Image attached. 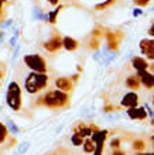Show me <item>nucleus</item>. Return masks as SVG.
Instances as JSON below:
<instances>
[{"mask_svg": "<svg viewBox=\"0 0 154 155\" xmlns=\"http://www.w3.org/2000/svg\"><path fill=\"white\" fill-rule=\"evenodd\" d=\"M40 100V103H43L44 106L50 107V109H62L69 104V96L67 94V92H62L60 89L45 93Z\"/></svg>", "mask_w": 154, "mask_h": 155, "instance_id": "nucleus-1", "label": "nucleus"}, {"mask_svg": "<svg viewBox=\"0 0 154 155\" xmlns=\"http://www.w3.org/2000/svg\"><path fill=\"white\" fill-rule=\"evenodd\" d=\"M48 75L47 74H40V72H31V74L27 76L24 82L26 90L29 93H37L43 90L48 83Z\"/></svg>", "mask_w": 154, "mask_h": 155, "instance_id": "nucleus-2", "label": "nucleus"}, {"mask_svg": "<svg viewBox=\"0 0 154 155\" xmlns=\"http://www.w3.org/2000/svg\"><path fill=\"white\" fill-rule=\"evenodd\" d=\"M6 102L9 107L14 111H19L21 109V89L17 82H10L6 93Z\"/></svg>", "mask_w": 154, "mask_h": 155, "instance_id": "nucleus-3", "label": "nucleus"}, {"mask_svg": "<svg viewBox=\"0 0 154 155\" xmlns=\"http://www.w3.org/2000/svg\"><path fill=\"white\" fill-rule=\"evenodd\" d=\"M24 64L29 66L33 72H40V74H45L47 71V62L44 61V58L38 55V54H30L24 57Z\"/></svg>", "mask_w": 154, "mask_h": 155, "instance_id": "nucleus-4", "label": "nucleus"}, {"mask_svg": "<svg viewBox=\"0 0 154 155\" xmlns=\"http://www.w3.org/2000/svg\"><path fill=\"white\" fill-rule=\"evenodd\" d=\"M120 104L126 109H132V107H137L139 104V96L136 92H129V93H126L125 96L122 97L120 100Z\"/></svg>", "mask_w": 154, "mask_h": 155, "instance_id": "nucleus-5", "label": "nucleus"}, {"mask_svg": "<svg viewBox=\"0 0 154 155\" xmlns=\"http://www.w3.org/2000/svg\"><path fill=\"white\" fill-rule=\"evenodd\" d=\"M140 51L146 55L149 59L154 61V40H142L140 41Z\"/></svg>", "mask_w": 154, "mask_h": 155, "instance_id": "nucleus-6", "label": "nucleus"}, {"mask_svg": "<svg viewBox=\"0 0 154 155\" xmlns=\"http://www.w3.org/2000/svg\"><path fill=\"white\" fill-rule=\"evenodd\" d=\"M126 113H127V116H129L132 120H146L147 116H149V113H147V109H144V107H132V109H127L126 110Z\"/></svg>", "mask_w": 154, "mask_h": 155, "instance_id": "nucleus-7", "label": "nucleus"}, {"mask_svg": "<svg viewBox=\"0 0 154 155\" xmlns=\"http://www.w3.org/2000/svg\"><path fill=\"white\" fill-rule=\"evenodd\" d=\"M61 47H64V40H62L60 35H55V37H53L51 40H48L44 44V48L47 49V51H50V52H55V51H58Z\"/></svg>", "mask_w": 154, "mask_h": 155, "instance_id": "nucleus-8", "label": "nucleus"}, {"mask_svg": "<svg viewBox=\"0 0 154 155\" xmlns=\"http://www.w3.org/2000/svg\"><path fill=\"white\" fill-rule=\"evenodd\" d=\"M140 81H142V85L146 87V89H153L154 87V74L153 72H149V71H143V72H137Z\"/></svg>", "mask_w": 154, "mask_h": 155, "instance_id": "nucleus-9", "label": "nucleus"}, {"mask_svg": "<svg viewBox=\"0 0 154 155\" xmlns=\"http://www.w3.org/2000/svg\"><path fill=\"white\" fill-rule=\"evenodd\" d=\"M132 66H133L137 72H143V71H147L150 68L149 62H147L144 58H140V57H134L133 59H132Z\"/></svg>", "mask_w": 154, "mask_h": 155, "instance_id": "nucleus-10", "label": "nucleus"}, {"mask_svg": "<svg viewBox=\"0 0 154 155\" xmlns=\"http://www.w3.org/2000/svg\"><path fill=\"white\" fill-rule=\"evenodd\" d=\"M55 86H57L60 90L62 92H69V90L72 89V81L69 79V78H57V81H55Z\"/></svg>", "mask_w": 154, "mask_h": 155, "instance_id": "nucleus-11", "label": "nucleus"}, {"mask_svg": "<svg viewBox=\"0 0 154 155\" xmlns=\"http://www.w3.org/2000/svg\"><path fill=\"white\" fill-rule=\"evenodd\" d=\"M140 85H142V81H140L139 75H132V76H129L126 79V86L132 90H139Z\"/></svg>", "mask_w": 154, "mask_h": 155, "instance_id": "nucleus-12", "label": "nucleus"}, {"mask_svg": "<svg viewBox=\"0 0 154 155\" xmlns=\"http://www.w3.org/2000/svg\"><path fill=\"white\" fill-rule=\"evenodd\" d=\"M74 131L79 133V134L84 135V137H91V135L93 134L92 126H86V124H84V123H79V124H78V127Z\"/></svg>", "mask_w": 154, "mask_h": 155, "instance_id": "nucleus-13", "label": "nucleus"}, {"mask_svg": "<svg viewBox=\"0 0 154 155\" xmlns=\"http://www.w3.org/2000/svg\"><path fill=\"white\" fill-rule=\"evenodd\" d=\"M9 140H14V138H10V134H9L7 127H6L3 123L0 121V145L6 144Z\"/></svg>", "mask_w": 154, "mask_h": 155, "instance_id": "nucleus-14", "label": "nucleus"}, {"mask_svg": "<svg viewBox=\"0 0 154 155\" xmlns=\"http://www.w3.org/2000/svg\"><path fill=\"white\" fill-rule=\"evenodd\" d=\"M64 48L68 51H75L78 48V41H75L71 37H65L64 38Z\"/></svg>", "mask_w": 154, "mask_h": 155, "instance_id": "nucleus-15", "label": "nucleus"}, {"mask_svg": "<svg viewBox=\"0 0 154 155\" xmlns=\"http://www.w3.org/2000/svg\"><path fill=\"white\" fill-rule=\"evenodd\" d=\"M146 141H144V140H134L133 141V144H132V148H133L134 151L136 152H143L144 151V150H146Z\"/></svg>", "mask_w": 154, "mask_h": 155, "instance_id": "nucleus-16", "label": "nucleus"}, {"mask_svg": "<svg viewBox=\"0 0 154 155\" xmlns=\"http://www.w3.org/2000/svg\"><path fill=\"white\" fill-rule=\"evenodd\" d=\"M71 143H72L75 147H81V145H84V143H85L84 135H81L79 133H77V131H74L72 137H71Z\"/></svg>", "mask_w": 154, "mask_h": 155, "instance_id": "nucleus-17", "label": "nucleus"}, {"mask_svg": "<svg viewBox=\"0 0 154 155\" xmlns=\"http://www.w3.org/2000/svg\"><path fill=\"white\" fill-rule=\"evenodd\" d=\"M95 148H96V144L93 143V140H85V143H84V151L86 152V154H91L93 151H95Z\"/></svg>", "mask_w": 154, "mask_h": 155, "instance_id": "nucleus-18", "label": "nucleus"}, {"mask_svg": "<svg viewBox=\"0 0 154 155\" xmlns=\"http://www.w3.org/2000/svg\"><path fill=\"white\" fill-rule=\"evenodd\" d=\"M62 8V6H58V8H55V10H54V12H51L50 13V14H47V16H45V18H48V21L50 23H55V17H57V14L58 13H60V10H61Z\"/></svg>", "mask_w": 154, "mask_h": 155, "instance_id": "nucleus-19", "label": "nucleus"}, {"mask_svg": "<svg viewBox=\"0 0 154 155\" xmlns=\"http://www.w3.org/2000/svg\"><path fill=\"white\" fill-rule=\"evenodd\" d=\"M29 148H30V144L29 143H21L20 145H19V148H17V154H19V155L26 154V152L29 151Z\"/></svg>", "mask_w": 154, "mask_h": 155, "instance_id": "nucleus-20", "label": "nucleus"}, {"mask_svg": "<svg viewBox=\"0 0 154 155\" xmlns=\"http://www.w3.org/2000/svg\"><path fill=\"white\" fill-rule=\"evenodd\" d=\"M7 126H9V131H10V133H13V134H19V131L20 130H19V127H17L12 120H7Z\"/></svg>", "mask_w": 154, "mask_h": 155, "instance_id": "nucleus-21", "label": "nucleus"}, {"mask_svg": "<svg viewBox=\"0 0 154 155\" xmlns=\"http://www.w3.org/2000/svg\"><path fill=\"white\" fill-rule=\"evenodd\" d=\"M116 0H106V2H103V3H101V4H96V10H102V8H106V7H109L112 3H115Z\"/></svg>", "mask_w": 154, "mask_h": 155, "instance_id": "nucleus-22", "label": "nucleus"}, {"mask_svg": "<svg viewBox=\"0 0 154 155\" xmlns=\"http://www.w3.org/2000/svg\"><path fill=\"white\" fill-rule=\"evenodd\" d=\"M110 148H113V150H119V147H120V140L119 138H113L112 141H110Z\"/></svg>", "mask_w": 154, "mask_h": 155, "instance_id": "nucleus-23", "label": "nucleus"}, {"mask_svg": "<svg viewBox=\"0 0 154 155\" xmlns=\"http://www.w3.org/2000/svg\"><path fill=\"white\" fill-rule=\"evenodd\" d=\"M134 3L137 4V6H140V7H143V6H147V4L150 3V0H134Z\"/></svg>", "mask_w": 154, "mask_h": 155, "instance_id": "nucleus-24", "label": "nucleus"}, {"mask_svg": "<svg viewBox=\"0 0 154 155\" xmlns=\"http://www.w3.org/2000/svg\"><path fill=\"white\" fill-rule=\"evenodd\" d=\"M112 155H127V154H126L125 151H122V150H113Z\"/></svg>", "mask_w": 154, "mask_h": 155, "instance_id": "nucleus-25", "label": "nucleus"}, {"mask_svg": "<svg viewBox=\"0 0 154 155\" xmlns=\"http://www.w3.org/2000/svg\"><path fill=\"white\" fill-rule=\"evenodd\" d=\"M149 34H150L151 37H154V20H153V24H151L150 28H149Z\"/></svg>", "mask_w": 154, "mask_h": 155, "instance_id": "nucleus-26", "label": "nucleus"}, {"mask_svg": "<svg viewBox=\"0 0 154 155\" xmlns=\"http://www.w3.org/2000/svg\"><path fill=\"white\" fill-rule=\"evenodd\" d=\"M134 155H154V152H136Z\"/></svg>", "mask_w": 154, "mask_h": 155, "instance_id": "nucleus-27", "label": "nucleus"}, {"mask_svg": "<svg viewBox=\"0 0 154 155\" xmlns=\"http://www.w3.org/2000/svg\"><path fill=\"white\" fill-rule=\"evenodd\" d=\"M58 2H60V0H48V3H50V4H53V6H57Z\"/></svg>", "mask_w": 154, "mask_h": 155, "instance_id": "nucleus-28", "label": "nucleus"}, {"mask_svg": "<svg viewBox=\"0 0 154 155\" xmlns=\"http://www.w3.org/2000/svg\"><path fill=\"white\" fill-rule=\"evenodd\" d=\"M103 110H105V111H109V110H115V107H113V106H106L105 109H103Z\"/></svg>", "mask_w": 154, "mask_h": 155, "instance_id": "nucleus-29", "label": "nucleus"}, {"mask_svg": "<svg viewBox=\"0 0 154 155\" xmlns=\"http://www.w3.org/2000/svg\"><path fill=\"white\" fill-rule=\"evenodd\" d=\"M133 14H134V16H140V14H142V10H139V8H136Z\"/></svg>", "mask_w": 154, "mask_h": 155, "instance_id": "nucleus-30", "label": "nucleus"}, {"mask_svg": "<svg viewBox=\"0 0 154 155\" xmlns=\"http://www.w3.org/2000/svg\"><path fill=\"white\" fill-rule=\"evenodd\" d=\"M150 141H151V144H153V147H154V134L150 137Z\"/></svg>", "mask_w": 154, "mask_h": 155, "instance_id": "nucleus-31", "label": "nucleus"}, {"mask_svg": "<svg viewBox=\"0 0 154 155\" xmlns=\"http://www.w3.org/2000/svg\"><path fill=\"white\" fill-rule=\"evenodd\" d=\"M3 4H4V0H0V10H2V7H3Z\"/></svg>", "mask_w": 154, "mask_h": 155, "instance_id": "nucleus-32", "label": "nucleus"}, {"mask_svg": "<svg viewBox=\"0 0 154 155\" xmlns=\"http://www.w3.org/2000/svg\"><path fill=\"white\" fill-rule=\"evenodd\" d=\"M150 72H153V74H154V64H153V65H150Z\"/></svg>", "mask_w": 154, "mask_h": 155, "instance_id": "nucleus-33", "label": "nucleus"}, {"mask_svg": "<svg viewBox=\"0 0 154 155\" xmlns=\"http://www.w3.org/2000/svg\"><path fill=\"white\" fill-rule=\"evenodd\" d=\"M151 103H153V106H154V96H153V99H151Z\"/></svg>", "mask_w": 154, "mask_h": 155, "instance_id": "nucleus-34", "label": "nucleus"}, {"mask_svg": "<svg viewBox=\"0 0 154 155\" xmlns=\"http://www.w3.org/2000/svg\"><path fill=\"white\" fill-rule=\"evenodd\" d=\"M2 78H3V74H2V72H0V79H2Z\"/></svg>", "mask_w": 154, "mask_h": 155, "instance_id": "nucleus-35", "label": "nucleus"}]
</instances>
